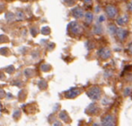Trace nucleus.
<instances>
[{
    "mask_svg": "<svg viewBox=\"0 0 132 126\" xmlns=\"http://www.w3.org/2000/svg\"><path fill=\"white\" fill-rule=\"evenodd\" d=\"M103 12H104V15L106 16L108 21L110 22H114V20L117 18V16L120 14V10L119 6L114 3L110 2H106L103 5Z\"/></svg>",
    "mask_w": 132,
    "mask_h": 126,
    "instance_id": "1",
    "label": "nucleus"
},
{
    "mask_svg": "<svg viewBox=\"0 0 132 126\" xmlns=\"http://www.w3.org/2000/svg\"><path fill=\"white\" fill-rule=\"evenodd\" d=\"M86 94L92 101L97 102L102 99L103 96V90L101 86L98 85H93L89 86L86 90Z\"/></svg>",
    "mask_w": 132,
    "mask_h": 126,
    "instance_id": "2",
    "label": "nucleus"
},
{
    "mask_svg": "<svg viewBox=\"0 0 132 126\" xmlns=\"http://www.w3.org/2000/svg\"><path fill=\"white\" fill-rule=\"evenodd\" d=\"M131 22V14L128 12L120 13L117 18L114 20V23L120 27H128Z\"/></svg>",
    "mask_w": 132,
    "mask_h": 126,
    "instance_id": "3",
    "label": "nucleus"
},
{
    "mask_svg": "<svg viewBox=\"0 0 132 126\" xmlns=\"http://www.w3.org/2000/svg\"><path fill=\"white\" fill-rule=\"evenodd\" d=\"M118 124L117 116L112 113H106L101 118V125L103 126H115Z\"/></svg>",
    "mask_w": 132,
    "mask_h": 126,
    "instance_id": "4",
    "label": "nucleus"
},
{
    "mask_svg": "<svg viewBox=\"0 0 132 126\" xmlns=\"http://www.w3.org/2000/svg\"><path fill=\"white\" fill-rule=\"evenodd\" d=\"M129 36V31L127 27H117L116 33L114 34V38L118 41L119 42L124 43L128 40Z\"/></svg>",
    "mask_w": 132,
    "mask_h": 126,
    "instance_id": "5",
    "label": "nucleus"
},
{
    "mask_svg": "<svg viewBox=\"0 0 132 126\" xmlns=\"http://www.w3.org/2000/svg\"><path fill=\"white\" fill-rule=\"evenodd\" d=\"M97 57L102 61L109 60L112 57V51L108 46H103L97 51Z\"/></svg>",
    "mask_w": 132,
    "mask_h": 126,
    "instance_id": "6",
    "label": "nucleus"
},
{
    "mask_svg": "<svg viewBox=\"0 0 132 126\" xmlns=\"http://www.w3.org/2000/svg\"><path fill=\"white\" fill-rule=\"evenodd\" d=\"M68 30L73 35L78 36V35H81L84 33V26L77 21L71 22L70 25H68Z\"/></svg>",
    "mask_w": 132,
    "mask_h": 126,
    "instance_id": "7",
    "label": "nucleus"
},
{
    "mask_svg": "<svg viewBox=\"0 0 132 126\" xmlns=\"http://www.w3.org/2000/svg\"><path fill=\"white\" fill-rule=\"evenodd\" d=\"M71 13H72V15L75 19L77 20H81L83 19L84 15H85V8L81 6H75L73 9L71 10Z\"/></svg>",
    "mask_w": 132,
    "mask_h": 126,
    "instance_id": "8",
    "label": "nucleus"
},
{
    "mask_svg": "<svg viewBox=\"0 0 132 126\" xmlns=\"http://www.w3.org/2000/svg\"><path fill=\"white\" fill-rule=\"evenodd\" d=\"M92 32L94 35L102 36V35L104 33V26H103V23H99V22H95V23L93 25Z\"/></svg>",
    "mask_w": 132,
    "mask_h": 126,
    "instance_id": "9",
    "label": "nucleus"
},
{
    "mask_svg": "<svg viewBox=\"0 0 132 126\" xmlns=\"http://www.w3.org/2000/svg\"><path fill=\"white\" fill-rule=\"evenodd\" d=\"M85 112H86V114H88L89 115H97V114H99L100 112H101V107L98 105V104L93 103L87 107Z\"/></svg>",
    "mask_w": 132,
    "mask_h": 126,
    "instance_id": "10",
    "label": "nucleus"
},
{
    "mask_svg": "<svg viewBox=\"0 0 132 126\" xmlns=\"http://www.w3.org/2000/svg\"><path fill=\"white\" fill-rule=\"evenodd\" d=\"M84 22H85V25H92L94 23V12H92L91 10H87L85 11V15L83 17Z\"/></svg>",
    "mask_w": 132,
    "mask_h": 126,
    "instance_id": "11",
    "label": "nucleus"
},
{
    "mask_svg": "<svg viewBox=\"0 0 132 126\" xmlns=\"http://www.w3.org/2000/svg\"><path fill=\"white\" fill-rule=\"evenodd\" d=\"M81 91L78 89V88H72V89L68 90V93H67V97L68 98H74L76 96H79Z\"/></svg>",
    "mask_w": 132,
    "mask_h": 126,
    "instance_id": "12",
    "label": "nucleus"
},
{
    "mask_svg": "<svg viewBox=\"0 0 132 126\" xmlns=\"http://www.w3.org/2000/svg\"><path fill=\"white\" fill-rule=\"evenodd\" d=\"M117 27H118V25H117L115 23H110L109 25H107L108 33H109L111 35V36L114 37V34H115V33H116V30H117Z\"/></svg>",
    "mask_w": 132,
    "mask_h": 126,
    "instance_id": "13",
    "label": "nucleus"
},
{
    "mask_svg": "<svg viewBox=\"0 0 132 126\" xmlns=\"http://www.w3.org/2000/svg\"><path fill=\"white\" fill-rule=\"evenodd\" d=\"M126 12L132 15V0H127L126 1Z\"/></svg>",
    "mask_w": 132,
    "mask_h": 126,
    "instance_id": "14",
    "label": "nucleus"
},
{
    "mask_svg": "<svg viewBox=\"0 0 132 126\" xmlns=\"http://www.w3.org/2000/svg\"><path fill=\"white\" fill-rule=\"evenodd\" d=\"M106 20H107V18H106V16L104 15V14H100V15H98L97 21H96V22H99V23H103Z\"/></svg>",
    "mask_w": 132,
    "mask_h": 126,
    "instance_id": "15",
    "label": "nucleus"
},
{
    "mask_svg": "<svg viewBox=\"0 0 132 126\" xmlns=\"http://www.w3.org/2000/svg\"><path fill=\"white\" fill-rule=\"evenodd\" d=\"M82 2L84 3V5L89 7L92 6L93 4H94V0H82Z\"/></svg>",
    "mask_w": 132,
    "mask_h": 126,
    "instance_id": "16",
    "label": "nucleus"
},
{
    "mask_svg": "<svg viewBox=\"0 0 132 126\" xmlns=\"http://www.w3.org/2000/svg\"><path fill=\"white\" fill-rule=\"evenodd\" d=\"M127 51H128V53H129V54L132 57V42H131V43H129V45H128Z\"/></svg>",
    "mask_w": 132,
    "mask_h": 126,
    "instance_id": "17",
    "label": "nucleus"
},
{
    "mask_svg": "<svg viewBox=\"0 0 132 126\" xmlns=\"http://www.w3.org/2000/svg\"><path fill=\"white\" fill-rule=\"evenodd\" d=\"M76 1H77V0H65V2L68 3V5H73L74 4L76 3Z\"/></svg>",
    "mask_w": 132,
    "mask_h": 126,
    "instance_id": "18",
    "label": "nucleus"
},
{
    "mask_svg": "<svg viewBox=\"0 0 132 126\" xmlns=\"http://www.w3.org/2000/svg\"><path fill=\"white\" fill-rule=\"evenodd\" d=\"M116 2H120V3H121V2H126L127 0H115Z\"/></svg>",
    "mask_w": 132,
    "mask_h": 126,
    "instance_id": "19",
    "label": "nucleus"
},
{
    "mask_svg": "<svg viewBox=\"0 0 132 126\" xmlns=\"http://www.w3.org/2000/svg\"><path fill=\"white\" fill-rule=\"evenodd\" d=\"M102 1H103L104 3H106V2H110V1H111V0H102Z\"/></svg>",
    "mask_w": 132,
    "mask_h": 126,
    "instance_id": "20",
    "label": "nucleus"
}]
</instances>
